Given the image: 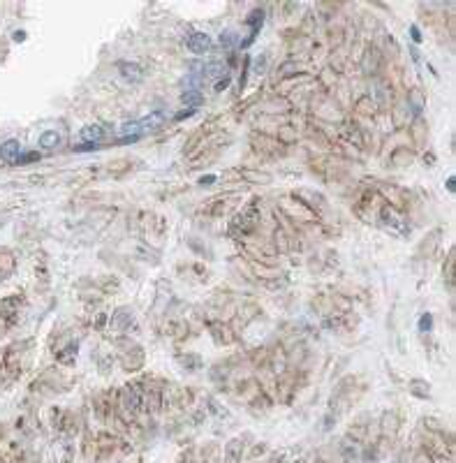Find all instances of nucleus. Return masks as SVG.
I'll return each mask as SVG.
<instances>
[{"mask_svg": "<svg viewBox=\"0 0 456 463\" xmlns=\"http://www.w3.org/2000/svg\"><path fill=\"white\" fill-rule=\"evenodd\" d=\"M100 144H81V146H74V150H95Z\"/></svg>", "mask_w": 456, "mask_h": 463, "instance_id": "obj_41", "label": "nucleus"}, {"mask_svg": "<svg viewBox=\"0 0 456 463\" xmlns=\"http://www.w3.org/2000/svg\"><path fill=\"white\" fill-rule=\"evenodd\" d=\"M380 195L387 199V206H391V209H396V211L405 209V195L396 186H380Z\"/></svg>", "mask_w": 456, "mask_h": 463, "instance_id": "obj_5", "label": "nucleus"}, {"mask_svg": "<svg viewBox=\"0 0 456 463\" xmlns=\"http://www.w3.org/2000/svg\"><path fill=\"white\" fill-rule=\"evenodd\" d=\"M250 144L257 153H266V156H278V153H282V148H285V146L278 144L276 137H271V134H266V132H255L250 137Z\"/></svg>", "mask_w": 456, "mask_h": 463, "instance_id": "obj_4", "label": "nucleus"}, {"mask_svg": "<svg viewBox=\"0 0 456 463\" xmlns=\"http://www.w3.org/2000/svg\"><path fill=\"white\" fill-rule=\"evenodd\" d=\"M341 134L348 139L354 148H361V146H364V130H361L354 120H345V123H343Z\"/></svg>", "mask_w": 456, "mask_h": 463, "instance_id": "obj_6", "label": "nucleus"}, {"mask_svg": "<svg viewBox=\"0 0 456 463\" xmlns=\"http://www.w3.org/2000/svg\"><path fill=\"white\" fill-rule=\"evenodd\" d=\"M162 125H165V114H160V111H153V114H148L146 118L139 120L141 134H144V132H153V130H160Z\"/></svg>", "mask_w": 456, "mask_h": 463, "instance_id": "obj_13", "label": "nucleus"}, {"mask_svg": "<svg viewBox=\"0 0 456 463\" xmlns=\"http://www.w3.org/2000/svg\"><path fill=\"white\" fill-rule=\"evenodd\" d=\"M211 37L206 35V33H192L190 37H188V42H186V47L190 49L192 54H204V51H209L211 49Z\"/></svg>", "mask_w": 456, "mask_h": 463, "instance_id": "obj_8", "label": "nucleus"}, {"mask_svg": "<svg viewBox=\"0 0 456 463\" xmlns=\"http://www.w3.org/2000/svg\"><path fill=\"white\" fill-rule=\"evenodd\" d=\"M276 139H278V144H280V146H292V144H296L299 132H296L292 125H282V127H278Z\"/></svg>", "mask_w": 456, "mask_h": 463, "instance_id": "obj_18", "label": "nucleus"}, {"mask_svg": "<svg viewBox=\"0 0 456 463\" xmlns=\"http://www.w3.org/2000/svg\"><path fill=\"white\" fill-rule=\"evenodd\" d=\"M216 181H218V176L206 174V176H202V179H199V186H211V183H216Z\"/></svg>", "mask_w": 456, "mask_h": 463, "instance_id": "obj_38", "label": "nucleus"}, {"mask_svg": "<svg viewBox=\"0 0 456 463\" xmlns=\"http://www.w3.org/2000/svg\"><path fill=\"white\" fill-rule=\"evenodd\" d=\"M264 109H266V114H285V111H289V109H292V102H289V100H285V97H280V100H278V97H273V100H271Z\"/></svg>", "mask_w": 456, "mask_h": 463, "instance_id": "obj_21", "label": "nucleus"}, {"mask_svg": "<svg viewBox=\"0 0 456 463\" xmlns=\"http://www.w3.org/2000/svg\"><path fill=\"white\" fill-rule=\"evenodd\" d=\"M382 63H384V54L380 51L378 47H373V44H368V47L361 51V56H359L361 72L368 74V77H378Z\"/></svg>", "mask_w": 456, "mask_h": 463, "instance_id": "obj_3", "label": "nucleus"}, {"mask_svg": "<svg viewBox=\"0 0 456 463\" xmlns=\"http://www.w3.org/2000/svg\"><path fill=\"white\" fill-rule=\"evenodd\" d=\"M412 160H414V153L408 148V146H398V148H394V153L389 156L391 167H408V165H412Z\"/></svg>", "mask_w": 456, "mask_h": 463, "instance_id": "obj_10", "label": "nucleus"}, {"mask_svg": "<svg viewBox=\"0 0 456 463\" xmlns=\"http://www.w3.org/2000/svg\"><path fill=\"white\" fill-rule=\"evenodd\" d=\"M380 220H382L384 225H389V227H396L401 229V232H405V218H403L401 211L391 209V206L384 204L382 211H380Z\"/></svg>", "mask_w": 456, "mask_h": 463, "instance_id": "obj_7", "label": "nucleus"}, {"mask_svg": "<svg viewBox=\"0 0 456 463\" xmlns=\"http://www.w3.org/2000/svg\"><path fill=\"white\" fill-rule=\"evenodd\" d=\"M202 90H186L183 93V104H186L188 109H197L199 104H202Z\"/></svg>", "mask_w": 456, "mask_h": 463, "instance_id": "obj_25", "label": "nucleus"}, {"mask_svg": "<svg viewBox=\"0 0 456 463\" xmlns=\"http://www.w3.org/2000/svg\"><path fill=\"white\" fill-rule=\"evenodd\" d=\"M280 211L282 213H287V218L292 223H315V211H311L306 204H301L299 199L292 195V197H285L280 199Z\"/></svg>", "mask_w": 456, "mask_h": 463, "instance_id": "obj_2", "label": "nucleus"}, {"mask_svg": "<svg viewBox=\"0 0 456 463\" xmlns=\"http://www.w3.org/2000/svg\"><path fill=\"white\" fill-rule=\"evenodd\" d=\"M318 79H320V84H322V88L329 90V88H334V84H336V72H334L331 67H324Z\"/></svg>", "mask_w": 456, "mask_h": 463, "instance_id": "obj_26", "label": "nucleus"}, {"mask_svg": "<svg viewBox=\"0 0 456 463\" xmlns=\"http://www.w3.org/2000/svg\"><path fill=\"white\" fill-rule=\"evenodd\" d=\"M195 111H197V109H183V111H181L179 116H176V120H183V118H190L192 114H195Z\"/></svg>", "mask_w": 456, "mask_h": 463, "instance_id": "obj_39", "label": "nucleus"}, {"mask_svg": "<svg viewBox=\"0 0 456 463\" xmlns=\"http://www.w3.org/2000/svg\"><path fill=\"white\" fill-rule=\"evenodd\" d=\"M262 21H264V12H262V10H252L246 19V24L252 26V33H257V30L262 28Z\"/></svg>", "mask_w": 456, "mask_h": 463, "instance_id": "obj_27", "label": "nucleus"}, {"mask_svg": "<svg viewBox=\"0 0 456 463\" xmlns=\"http://www.w3.org/2000/svg\"><path fill=\"white\" fill-rule=\"evenodd\" d=\"M58 144H60V134L56 132V130H47V132H42V137H40V146H42V148H56Z\"/></svg>", "mask_w": 456, "mask_h": 463, "instance_id": "obj_24", "label": "nucleus"}, {"mask_svg": "<svg viewBox=\"0 0 456 463\" xmlns=\"http://www.w3.org/2000/svg\"><path fill=\"white\" fill-rule=\"evenodd\" d=\"M433 329V315L431 313H424L419 318V331H424V334H431Z\"/></svg>", "mask_w": 456, "mask_h": 463, "instance_id": "obj_32", "label": "nucleus"}, {"mask_svg": "<svg viewBox=\"0 0 456 463\" xmlns=\"http://www.w3.org/2000/svg\"><path fill=\"white\" fill-rule=\"evenodd\" d=\"M118 70L120 74H123V79H127V81H141L144 79V70L137 65V63H118Z\"/></svg>", "mask_w": 456, "mask_h": 463, "instance_id": "obj_14", "label": "nucleus"}, {"mask_svg": "<svg viewBox=\"0 0 456 463\" xmlns=\"http://www.w3.org/2000/svg\"><path fill=\"white\" fill-rule=\"evenodd\" d=\"M0 158L5 163H19L21 158V146H19L17 139H7L5 144H0Z\"/></svg>", "mask_w": 456, "mask_h": 463, "instance_id": "obj_11", "label": "nucleus"}, {"mask_svg": "<svg viewBox=\"0 0 456 463\" xmlns=\"http://www.w3.org/2000/svg\"><path fill=\"white\" fill-rule=\"evenodd\" d=\"M447 188H449L451 193H454V176H449V179H447Z\"/></svg>", "mask_w": 456, "mask_h": 463, "instance_id": "obj_44", "label": "nucleus"}, {"mask_svg": "<svg viewBox=\"0 0 456 463\" xmlns=\"http://www.w3.org/2000/svg\"><path fill=\"white\" fill-rule=\"evenodd\" d=\"M343 37H345V33H343V28H338V26L329 30V44L334 47V51H336V49L343 44Z\"/></svg>", "mask_w": 456, "mask_h": 463, "instance_id": "obj_30", "label": "nucleus"}, {"mask_svg": "<svg viewBox=\"0 0 456 463\" xmlns=\"http://www.w3.org/2000/svg\"><path fill=\"white\" fill-rule=\"evenodd\" d=\"M37 158H40L37 153H26V156L19 158V163H30V160H37Z\"/></svg>", "mask_w": 456, "mask_h": 463, "instance_id": "obj_40", "label": "nucleus"}, {"mask_svg": "<svg viewBox=\"0 0 456 463\" xmlns=\"http://www.w3.org/2000/svg\"><path fill=\"white\" fill-rule=\"evenodd\" d=\"M426 123H424V118L421 116H417L412 123V127H410V137H412V144L414 146H421L424 141H426Z\"/></svg>", "mask_w": 456, "mask_h": 463, "instance_id": "obj_15", "label": "nucleus"}, {"mask_svg": "<svg viewBox=\"0 0 456 463\" xmlns=\"http://www.w3.org/2000/svg\"><path fill=\"white\" fill-rule=\"evenodd\" d=\"M259 223H262V211H259L257 202H250L243 209L232 218V232L239 236H250L259 229Z\"/></svg>", "mask_w": 456, "mask_h": 463, "instance_id": "obj_1", "label": "nucleus"}, {"mask_svg": "<svg viewBox=\"0 0 456 463\" xmlns=\"http://www.w3.org/2000/svg\"><path fill=\"white\" fill-rule=\"evenodd\" d=\"M454 266H456V262H454V250H451L447 262H444V280H447L449 287H454Z\"/></svg>", "mask_w": 456, "mask_h": 463, "instance_id": "obj_28", "label": "nucleus"}, {"mask_svg": "<svg viewBox=\"0 0 456 463\" xmlns=\"http://www.w3.org/2000/svg\"><path fill=\"white\" fill-rule=\"evenodd\" d=\"M104 322H107V313H100V318H97L95 327H97V329H102V327H104Z\"/></svg>", "mask_w": 456, "mask_h": 463, "instance_id": "obj_42", "label": "nucleus"}, {"mask_svg": "<svg viewBox=\"0 0 456 463\" xmlns=\"http://www.w3.org/2000/svg\"><path fill=\"white\" fill-rule=\"evenodd\" d=\"M229 81H232V77H229V74H227V77H222V79H218L216 84H213V90H216V93H222V90L229 86Z\"/></svg>", "mask_w": 456, "mask_h": 463, "instance_id": "obj_35", "label": "nucleus"}, {"mask_svg": "<svg viewBox=\"0 0 456 463\" xmlns=\"http://www.w3.org/2000/svg\"><path fill=\"white\" fill-rule=\"evenodd\" d=\"M408 107H410V111H414V116H421V111H424V104H426V100H424V93L421 90H410L408 93Z\"/></svg>", "mask_w": 456, "mask_h": 463, "instance_id": "obj_19", "label": "nucleus"}, {"mask_svg": "<svg viewBox=\"0 0 456 463\" xmlns=\"http://www.w3.org/2000/svg\"><path fill=\"white\" fill-rule=\"evenodd\" d=\"M354 111L359 116H378V111H380V107L375 104V100H373L371 95H361L357 102H354Z\"/></svg>", "mask_w": 456, "mask_h": 463, "instance_id": "obj_12", "label": "nucleus"}, {"mask_svg": "<svg viewBox=\"0 0 456 463\" xmlns=\"http://www.w3.org/2000/svg\"><path fill=\"white\" fill-rule=\"evenodd\" d=\"M109 167H111V174H114V176H120L123 172H127V169H130V160H116V163H111Z\"/></svg>", "mask_w": 456, "mask_h": 463, "instance_id": "obj_31", "label": "nucleus"}, {"mask_svg": "<svg viewBox=\"0 0 456 463\" xmlns=\"http://www.w3.org/2000/svg\"><path fill=\"white\" fill-rule=\"evenodd\" d=\"M266 70V56H262V58L257 60V63H255V72L257 74H262Z\"/></svg>", "mask_w": 456, "mask_h": 463, "instance_id": "obj_37", "label": "nucleus"}, {"mask_svg": "<svg viewBox=\"0 0 456 463\" xmlns=\"http://www.w3.org/2000/svg\"><path fill=\"white\" fill-rule=\"evenodd\" d=\"M220 47H222V49H236V47H241V37L236 35L234 30H222V35H220Z\"/></svg>", "mask_w": 456, "mask_h": 463, "instance_id": "obj_23", "label": "nucleus"}, {"mask_svg": "<svg viewBox=\"0 0 456 463\" xmlns=\"http://www.w3.org/2000/svg\"><path fill=\"white\" fill-rule=\"evenodd\" d=\"M81 137L86 139V144H100L104 137V130L100 125H88L81 130Z\"/></svg>", "mask_w": 456, "mask_h": 463, "instance_id": "obj_20", "label": "nucleus"}, {"mask_svg": "<svg viewBox=\"0 0 456 463\" xmlns=\"http://www.w3.org/2000/svg\"><path fill=\"white\" fill-rule=\"evenodd\" d=\"M179 361H181V364H183V366H186V368H192V371H195V368L199 366V357H197V355H186V357H179Z\"/></svg>", "mask_w": 456, "mask_h": 463, "instance_id": "obj_34", "label": "nucleus"}, {"mask_svg": "<svg viewBox=\"0 0 456 463\" xmlns=\"http://www.w3.org/2000/svg\"><path fill=\"white\" fill-rule=\"evenodd\" d=\"M410 35H412V40L414 42H421V40H424V37H421V30H419V26H410Z\"/></svg>", "mask_w": 456, "mask_h": 463, "instance_id": "obj_36", "label": "nucleus"}, {"mask_svg": "<svg viewBox=\"0 0 456 463\" xmlns=\"http://www.w3.org/2000/svg\"><path fill=\"white\" fill-rule=\"evenodd\" d=\"M74 357H77V345L72 343V345H67V348L58 355V361H72Z\"/></svg>", "mask_w": 456, "mask_h": 463, "instance_id": "obj_33", "label": "nucleus"}, {"mask_svg": "<svg viewBox=\"0 0 456 463\" xmlns=\"http://www.w3.org/2000/svg\"><path fill=\"white\" fill-rule=\"evenodd\" d=\"M14 40H17V42L26 40V33H24V30H17V33H14Z\"/></svg>", "mask_w": 456, "mask_h": 463, "instance_id": "obj_43", "label": "nucleus"}, {"mask_svg": "<svg viewBox=\"0 0 456 463\" xmlns=\"http://www.w3.org/2000/svg\"><path fill=\"white\" fill-rule=\"evenodd\" d=\"M296 72H299V63H294V60H289V63L280 65V70H278V77L289 79V77H296Z\"/></svg>", "mask_w": 456, "mask_h": 463, "instance_id": "obj_29", "label": "nucleus"}, {"mask_svg": "<svg viewBox=\"0 0 456 463\" xmlns=\"http://www.w3.org/2000/svg\"><path fill=\"white\" fill-rule=\"evenodd\" d=\"M211 334H213V341H216L218 345H232L236 341V336H234V331L229 329L227 325H211Z\"/></svg>", "mask_w": 456, "mask_h": 463, "instance_id": "obj_9", "label": "nucleus"}, {"mask_svg": "<svg viewBox=\"0 0 456 463\" xmlns=\"http://www.w3.org/2000/svg\"><path fill=\"white\" fill-rule=\"evenodd\" d=\"M250 262V269L255 276L259 278H276V266H269V264H259V262H255V259H248Z\"/></svg>", "mask_w": 456, "mask_h": 463, "instance_id": "obj_22", "label": "nucleus"}, {"mask_svg": "<svg viewBox=\"0 0 456 463\" xmlns=\"http://www.w3.org/2000/svg\"><path fill=\"white\" fill-rule=\"evenodd\" d=\"M132 311L130 308H118L114 315H111V322H114V327L116 329H120V331H125L127 327L132 325Z\"/></svg>", "mask_w": 456, "mask_h": 463, "instance_id": "obj_17", "label": "nucleus"}, {"mask_svg": "<svg viewBox=\"0 0 456 463\" xmlns=\"http://www.w3.org/2000/svg\"><path fill=\"white\" fill-rule=\"evenodd\" d=\"M239 179L248 181V183H269L271 181V174H266V172H259V169H239Z\"/></svg>", "mask_w": 456, "mask_h": 463, "instance_id": "obj_16", "label": "nucleus"}]
</instances>
